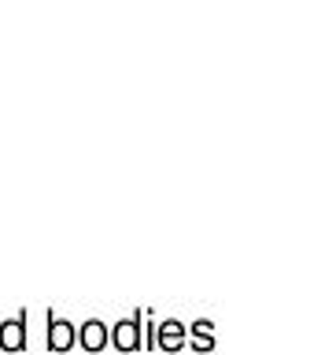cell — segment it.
Returning a JSON list of instances; mask_svg holds the SVG:
<instances>
[{
	"instance_id": "277c9868",
	"label": "cell",
	"mask_w": 336,
	"mask_h": 355,
	"mask_svg": "<svg viewBox=\"0 0 336 355\" xmlns=\"http://www.w3.org/2000/svg\"><path fill=\"white\" fill-rule=\"evenodd\" d=\"M185 333H188V326L182 318L155 322V352H182L185 348Z\"/></svg>"
},
{
	"instance_id": "5b68a950",
	"label": "cell",
	"mask_w": 336,
	"mask_h": 355,
	"mask_svg": "<svg viewBox=\"0 0 336 355\" xmlns=\"http://www.w3.org/2000/svg\"><path fill=\"white\" fill-rule=\"evenodd\" d=\"M78 348L104 352L107 348V322L104 318H85L82 326H78Z\"/></svg>"
},
{
	"instance_id": "7a4b0ae2",
	"label": "cell",
	"mask_w": 336,
	"mask_h": 355,
	"mask_svg": "<svg viewBox=\"0 0 336 355\" xmlns=\"http://www.w3.org/2000/svg\"><path fill=\"white\" fill-rule=\"evenodd\" d=\"M44 318H48V326H44V348L48 352H71L78 344V326L71 318H60L52 307L44 311Z\"/></svg>"
},
{
	"instance_id": "6da1fadb",
	"label": "cell",
	"mask_w": 336,
	"mask_h": 355,
	"mask_svg": "<svg viewBox=\"0 0 336 355\" xmlns=\"http://www.w3.org/2000/svg\"><path fill=\"white\" fill-rule=\"evenodd\" d=\"M107 344L118 352H141L144 348V311L118 318L115 326H107Z\"/></svg>"
},
{
	"instance_id": "3957f363",
	"label": "cell",
	"mask_w": 336,
	"mask_h": 355,
	"mask_svg": "<svg viewBox=\"0 0 336 355\" xmlns=\"http://www.w3.org/2000/svg\"><path fill=\"white\" fill-rule=\"evenodd\" d=\"M26 322H30V311L22 307L19 315H11V318H4L0 322V352H26Z\"/></svg>"
},
{
	"instance_id": "8992f818",
	"label": "cell",
	"mask_w": 336,
	"mask_h": 355,
	"mask_svg": "<svg viewBox=\"0 0 336 355\" xmlns=\"http://www.w3.org/2000/svg\"><path fill=\"white\" fill-rule=\"evenodd\" d=\"M185 344H193V352H215V348H218L215 322H211V318H196L193 329L185 333Z\"/></svg>"
}]
</instances>
